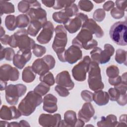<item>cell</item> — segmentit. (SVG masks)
<instances>
[{"instance_id":"obj_1","label":"cell","mask_w":127,"mask_h":127,"mask_svg":"<svg viewBox=\"0 0 127 127\" xmlns=\"http://www.w3.org/2000/svg\"><path fill=\"white\" fill-rule=\"evenodd\" d=\"M55 36L52 44V48L56 53L59 60L62 62H66L65 60V47L67 42L66 29L62 25H58L55 29Z\"/></svg>"},{"instance_id":"obj_2","label":"cell","mask_w":127,"mask_h":127,"mask_svg":"<svg viewBox=\"0 0 127 127\" xmlns=\"http://www.w3.org/2000/svg\"><path fill=\"white\" fill-rule=\"evenodd\" d=\"M42 96L34 91H30L20 102L18 109L22 115L29 116L35 111L36 107L42 103Z\"/></svg>"},{"instance_id":"obj_3","label":"cell","mask_w":127,"mask_h":127,"mask_svg":"<svg viewBox=\"0 0 127 127\" xmlns=\"http://www.w3.org/2000/svg\"><path fill=\"white\" fill-rule=\"evenodd\" d=\"M28 35L27 30L24 28L18 30L10 36L8 45L11 48L18 47L19 49L31 50L36 44Z\"/></svg>"},{"instance_id":"obj_4","label":"cell","mask_w":127,"mask_h":127,"mask_svg":"<svg viewBox=\"0 0 127 127\" xmlns=\"http://www.w3.org/2000/svg\"><path fill=\"white\" fill-rule=\"evenodd\" d=\"M127 21H118L111 27L109 35L112 41L120 46L127 45Z\"/></svg>"},{"instance_id":"obj_5","label":"cell","mask_w":127,"mask_h":127,"mask_svg":"<svg viewBox=\"0 0 127 127\" xmlns=\"http://www.w3.org/2000/svg\"><path fill=\"white\" fill-rule=\"evenodd\" d=\"M93 34L88 29L81 28L80 31L72 41V45L78 47L80 49L90 50L96 47L98 42L93 39Z\"/></svg>"},{"instance_id":"obj_6","label":"cell","mask_w":127,"mask_h":127,"mask_svg":"<svg viewBox=\"0 0 127 127\" xmlns=\"http://www.w3.org/2000/svg\"><path fill=\"white\" fill-rule=\"evenodd\" d=\"M88 72V83L89 88L94 91L103 89L104 84L102 81L101 69L99 64L94 61L91 62Z\"/></svg>"},{"instance_id":"obj_7","label":"cell","mask_w":127,"mask_h":127,"mask_svg":"<svg viewBox=\"0 0 127 127\" xmlns=\"http://www.w3.org/2000/svg\"><path fill=\"white\" fill-rule=\"evenodd\" d=\"M55 64V58L50 55H47L41 59L36 60L33 62L32 67L36 74L41 76L53 69Z\"/></svg>"},{"instance_id":"obj_8","label":"cell","mask_w":127,"mask_h":127,"mask_svg":"<svg viewBox=\"0 0 127 127\" xmlns=\"http://www.w3.org/2000/svg\"><path fill=\"white\" fill-rule=\"evenodd\" d=\"M27 90L26 86L22 84H9L5 89V99L10 105H16L19 98L24 95Z\"/></svg>"},{"instance_id":"obj_9","label":"cell","mask_w":127,"mask_h":127,"mask_svg":"<svg viewBox=\"0 0 127 127\" xmlns=\"http://www.w3.org/2000/svg\"><path fill=\"white\" fill-rule=\"evenodd\" d=\"M91 62L90 58L86 56L81 61L74 66L71 71L72 76L76 80L83 81L86 79V73L89 70Z\"/></svg>"},{"instance_id":"obj_10","label":"cell","mask_w":127,"mask_h":127,"mask_svg":"<svg viewBox=\"0 0 127 127\" xmlns=\"http://www.w3.org/2000/svg\"><path fill=\"white\" fill-rule=\"evenodd\" d=\"M88 19L87 15L82 13H77L74 17L70 18L64 24V27L69 33H74L79 30Z\"/></svg>"},{"instance_id":"obj_11","label":"cell","mask_w":127,"mask_h":127,"mask_svg":"<svg viewBox=\"0 0 127 127\" xmlns=\"http://www.w3.org/2000/svg\"><path fill=\"white\" fill-rule=\"evenodd\" d=\"M19 72L16 67L4 64L0 67V80L5 81H15L18 79Z\"/></svg>"},{"instance_id":"obj_12","label":"cell","mask_w":127,"mask_h":127,"mask_svg":"<svg viewBox=\"0 0 127 127\" xmlns=\"http://www.w3.org/2000/svg\"><path fill=\"white\" fill-rule=\"evenodd\" d=\"M31 56L30 50L19 49L13 57V64L16 67L22 69L26 64L30 61Z\"/></svg>"},{"instance_id":"obj_13","label":"cell","mask_w":127,"mask_h":127,"mask_svg":"<svg viewBox=\"0 0 127 127\" xmlns=\"http://www.w3.org/2000/svg\"><path fill=\"white\" fill-rule=\"evenodd\" d=\"M54 27L51 21H47L43 26V29L37 37V41L42 44L48 43L53 37Z\"/></svg>"},{"instance_id":"obj_14","label":"cell","mask_w":127,"mask_h":127,"mask_svg":"<svg viewBox=\"0 0 127 127\" xmlns=\"http://www.w3.org/2000/svg\"><path fill=\"white\" fill-rule=\"evenodd\" d=\"M61 121V116L59 114L54 115L42 114L39 117V124L42 127H59Z\"/></svg>"},{"instance_id":"obj_15","label":"cell","mask_w":127,"mask_h":127,"mask_svg":"<svg viewBox=\"0 0 127 127\" xmlns=\"http://www.w3.org/2000/svg\"><path fill=\"white\" fill-rule=\"evenodd\" d=\"M26 15L28 16L30 22L37 21L40 22L44 25L47 21L46 11L41 7H31Z\"/></svg>"},{"instance_id":"obj_16","label":"cell","mask_w":127,"mask_h":127,"mask_svg":"<svg viewBox=\"0 0 127 127\" xmlns=\"http://www.w3.org/2000/svg\"><path fill=\"white\" fill-rule=\"evenodd\" d=\"M22 114L15 106L7 107L3 105L0 111V117L3 120L10 121L13 119H17L21 116Z\"/></svg>"},{"instance_id":"obj_17","label":"cell","mask_w":127,"mask_h":127,"mask_svg":"<svg viewBox=\"0 0 127 127\" xmlns=\"http://www.w3.org/2000/svg\"><path fill=\"white\" fill-rule=\"evenodd\" d=\"M56 82L58 85L65 87L68 90L72 89L74 86V83L71 80L68 71L66 70L63 71L57 75Z\"/></svg>"},{"instance_id":"obj_18","label":"cell","mask_w":127,"mask_h":127,"mask_svg":"<svg viewBox=\"0 0 127 127\" xmlns=\"http://www.w3.org/2000/svg\"><path fill=\"white\" fill-rule=\"evenodd\" d=\"M82 57V53L80 49L75 45L70 46L65 52V60L70 64H73Z\"/></svg>"},{"instance_id":"obj_19","label":"cell","mask_w":127,"mask_h":127,"mask_svg":"<svg viewBox=\"0 0 127 127\" xmlns=\"http://www.w3.org/2000/svg\"><path fill=\"white\" fill-rule=\"evenodd\" d=\"M57 98L52 94L45 96L43 99V109L49 113H54L58 110Z\"/></svg>"},{"instance_id":"obj_20","label":"cell","mask_w":127,"mask_h":127,"mask_svg":"<svg viewBox=\"0 0 127 127\" xmlns=\"http://www.w3.org/2000/svg\"><path fill=\"white\" fill-rule=\"evenodd\" d=\"M95 114V110L90 102L85 103L82 108L78 113L79 119L83 121L85 123L88 122Z\"/></svg>"},{"instance_id":"obj_21","label":"cell","mask_w":127,"mask_h":127,"mask_svg":"<svg viewBox=\"0 0 127 127\" xmlns=\"http://www.w3.org/2000/svg\"><path fill=\"white\" fill-rule=\"evenodd\" d=\"M82 28L89 30L93 34H95L97 38H101L104 35V31L101 27L93 19H88L83 24Z\"/></svg>"},{"instance_id":"obj_22","label":"cell","mask_w":127,"mask_h":127,"mask_svg":"<svg viewBox=\"0 0 127 127\" xmlns=\"http://www.w3.org/2000/svg\"><path fill=\"white\" fill-rule=\"evenodd\" d=\"M77 120L76 113L72 110H68L65 112L64 120H61L59 127H75Z\"/></svg>"},{"instance_id":"obj_23","label":"cell","mask_w":127,"mask_h":127,"mask_svg":"<svg viewBox=\"0 0 127 127\" xmlns=\"http://www.w3.org/2000/svg\"><path fill=\"white\" fill-rule=\"evenodd\" d=\"M104 48V50L100 52L99 64H105L109 62L115 52L114 47L109 44H105Z\"/></svg>"},{"instance_id":"obj_24","label":"cell","mask_w":127,"mask_h":127,"mask_svg":"<svg viewBox=\"0 0 127 127\" xmlns=\"http://www.w3.org/2000/svg\"><path fill=\"white\" fill-rule=\"evenodd\" d=\"M93 100L99 106L105 105L109 102L108 93L102 90L95 91L93 93Z\"/></svg>"},{"instance_id":"obj_25","label":"cell","mask_w":127,"mask_h":127,"mask_svg":"<svg viewBox=\"0 0 127 127\" xmlns=\"http://www.w3.org/2000/svg\"><path fill=\"white\" fill-rule=\"evenodd\" d=\"M117 118L114 115H109L106 117H102L101 120L97 122L99 127H117L118 124Z\"/></svg>"},{"instance_id":"obj_26","label":"cell","mask_w":127,"mask_h":127,"mask_svg":"<svg viewBox=\"0 0 127 127\" xmlns=\"http://www.w3.org/2000/svg\"><path fill=\"white\" fill-rule=\"evenodd\" d=\"M36 73L33 70L32 67L28 66L24 68L22 73V80L26 83L33 82L35 79Z\"/></svg>"},{"instance_id":"obj_27","label":"cell","mask_w":127,"mask_h":127,"mask_svg":"<svg viewBox=\"0 0 127 127\" xmlns=\"http://www.w3.org/2000/svg\"><path fill=\"white\" fill-rule=\"evenodd\" d=\"M53 20L58 23H63L64 24L70 19L67 13L64 9L60 11L55 12L52 16Z\"/></svg>"},{"instance_id":"obj_28","label":"cell","mask_w":127,"mask_h":127,"mask_svg":"<svg viewBox=\"0 0 127 127\" xmlns=\"http://www.w3.org/2000/svg\"><path fill=\"white\" fill-rule=\"evenodd\" d=\"M43 25L39 21H31L29 24L27 32L29 35L35 37L38 33L39 31L43 27Z\"/></svg>"},{"instance_id":"obj_29","label":"cell","mask_w":127,"mask_h":127,"mask_svg":"<svg viewBox=\"0 0 127 127\" xmlns=\"http://www.w3.org/2000/svg\"><path fill=\"white\" fill-rule=\"evenodd\" d=\"M15 52L14 50L11 48L7 47L4 48L2 46H1L0 53V60L3 59L6 61H11L13 60V57L15 55Z\"/></svg>"},{"instance_id":"obj_30","label":"cell","mask_w":127,"mask_h":127,"mask_svg":"<svg viewBox=\"0 0 127 127\" xmlns=\"http://www.w3.org/2000/svg\"><path fill=\"white\" fill-rule=\"evenodd\" d=\"M14 11V6L12 3L6 1L0 0V12L1 16L3 14L13 13Z\"/></svg>"},{"instance_id":"obj_31","label":"cell","mask_w":127,"mask_h":127,"mask_svg":"<svg viewBox=\"0 0 127 127\" xmlns=\"http://www.w3.org/2000/svg\"><path fill=\"white\" fill-rule=\"evenodd\" d=\"M5 25L9 31H13L17 27L16 17L14 15H8L5 18Z\"/></svg>"},{"instance_id":"obj_32","label":"cell","mask_w":127,"mask_h":127,"mask_svg":"<svg viewBox=\"0 0 127 127\" xmlns=\"http://www.w3.org/2000/svg\"><path fill=\"white\" fill-rule=\"evenodd\" d=\"M29 22L30 19L26 14H19L16 17V24L18 28H25L29 24Z\"/></svg>"},{"instance_id":"obj_33","label":"cell","mask_w":127,"mask_h":127,"mask_svg":"<svg viewBox=\"0 0 127 127\" xmlns=\"http://www.w3.org/2000/svg\"><path fill=\"white\" fill-rule=\"evenodd\" d=\"M116 61L119 64H124L127 65V52L126 51L119 49L116 52V56L115 57Z\"/></svg>"},{"instance_id":"obj_34","label":"cell","mask_w":127,"mask_h":127,"mask_svg":"<svg viewBox=\"0 0 127 127\" xmlns=\"http://www.w3.org/2000/svg\"><path fill=\"white\" fill-rule=\"evenodd\" d=\"M50 89V86L43 82H41L34 89V91L38 94L43 96L45 95L49 91Z\"/></svg>"},{"instance_id":"obj_35","label":"cell","mask_w":127,"mask_h":127,"mask_svg":"<svg viewBox=\"0 0 127 127\" xmlns=\"http://www.w3.org/2000/svg\"><path fill=\"white\" fill-rule=\"evenodd\" d=\"M39 80L41 82H43L49 86H52L55 83V79L54 78L53 74L50 71L48 72L46 74L40 76Z\"/></svg>"},{"instance_id":"obj_36","label":"cell","mask_w":127,"mask_h":127,"mask_svg":"<svg viewBox=\"0 0 127 127\" xmlns=\"http://www.w3.org/2000/svg\"><path fill=\"white\" fill-rule=\"evenodd\" d=\"M78 6L82 11L89 12L93 8V4L90 0H79L78 2Z\"/></svg>"},{"instance_id":"obj_37","label":"cell","mask_w":127,"mask_h":127,"mask_svg":"<svg viewBox=\"0 0 127 127\" xmlns=\"http://www.w3.org/2000/svg\"><path fill=\"white\" fill-rule=\"evenodd\" d=\"M119 72V69L115 65H110L106 68V74L109 78H114L118 76Z\"/></svg>"},{"instance_id":"obj_38","label":"cell","mask_w":127,"mask_h":127,"mask_svg":"<svg viewBox=\"0 0 127 127\" xmlns=\"http://www.w3.org/2000/svg\"><path fill=\"white\" fill-rule=\"evenodd\" d=\"M75 0H55V5L53 6L54 9H60L63 7H66L74 3Z\"/></svg>"},{"instance_id":"obj_39","label":"cell","mask_w":127,"mask_h":127,"mask_svg":"<svg viewBox=\"0 0 127 127\" xmlns=\"http://www.w3.org/2000/svg\"><path fill=\"white\" fill-rule=\"evenodd\" d=\"M108 93L109 96V99L112 101H117L122 94L119 89L116 87L110 88Z\"/></svg>"},{"instance_id":"obj_40","label":"cell","mask_w":127,"mask_h":127,"mask_svg":"<svg viewBox=\"0 0 127 127\" xmlns=\"http://www.w3.org/2000/svg\"><path fill=\"white\" fill-rule=\"evenodd\" d=\"M34 55L37 57H41L46 52V49L45 47L38 44H35L32 49Z\"/></svg>"},{"instance_id":"obj_41","label":"cell","mask_w":127,"mask_h":127,"mask_svg":"<svg viewBox=\"0 0 127 127\" xmlns=\"http://www.w3.org/2000/svg\"><path fill=\"white\" fill-rule=\"evenodd\" d=\"M30 7V0H21L18 4V9L22 13H27Z\"/></svg>"},{"instance_id":"obj_42","label":"cell","mask_w":127,"mask_h":127,"mask_svg":"<svg viewBox=\"0 0 127 127\" xmlns=\"http://www.w3.org/2000/svg\"><path fill=\"white\" fill-rule=\"evenodd\" d=\"M106 16V13L105 10L102 8H98L95 10L93 13V17L95 21L98 22L102 21Z\"/></svg>"},{"instance_id":"obj_43","label":"cell","mask_w":127,"mask_h":127,"mask_svg":"<svg viewBox=\"0 0 127 127\" xmlns=\"http://www.w3.org/2000/svg\"><path fill=\"white\" fill-rule=\"evenodd\" d=\"M111 15L115 19H120L124 17L125 11L117 7H114L111 10Z\"/></svg>"},{"instance_id":"obj_44","label":"cell","mask_w":127,"mask_h":127,"mask_svg":"<svg viewBox=\"0 0 127 127\" xmlns=\"http://www.w3.org/2000/svg\"><path fill=\"white\" fill-rule=\"evenodd\" d=\"M55 90L61 97H66L70 93L67 89L59 85L55 87Z\"/></svg>"},{"instance_id":"obj_45","label":"cell","mask_w":127,"mask_h":127,"mask_svg":"<svg viewBox=\"0 0 127 127\" xmlns=\"http://www.w3.org/2000/svg\"><path fill=\"white\" fill-rule=\"evenodd\" d=\"M81 96L83 100L87 102H91L93 101V93L88 90L82 91Z\"/></svg>"},{"instance_id":"obj_46","label":"cell","mask_w":127,"mask_h":127,"mask_svg":"<svg viewBox=\"0 0 127 127\" xmlns=\"http://www.w3.org/2000/svg\"><path fill=\"white\" fill-rule=\"evenodd\" d=\"M108 81L110 84L116 86L122 83V78L121 76L118 75L114 78H109Z\"/></svg>"},{"instance_id":"obj_47","label":"cell","mask_w":127,"mask_h":127,"mask_svg":"<svg viewBox=\"0 0 127 127\" xmlns=\"http://www.w3.org/2000/svg\"><path fill=\"white\" fill-rule=\"evenodd\" d=\"M115 3L117 6L116 7L118 8L124 10V11H127V0H116L115 1Z\"/></svg>"},{"instance_id":"obj_48","label":"cell","mask_w":127,"mask_h":127,"mask_svg":"<svg viewBox=\"0 0 127 127\" xmlns=\"http://www.w3.org/2000/svg\"><path fill=\"white\" fill-rule=\"evenodd\" d=\"M115 3L113 1L109 0L106 1L103 5V9L106 11H109L114 7Z\"/></svg>"},{"instance_id":"obj_49","label":"cell","mask_w":127,"mask_h":127,"mask_svg":"<svg viewBox=\"0 0 127 127\" xmlns=\"http://www.w3.org/2000/svg\"><path fill=\"white\" fill-rule=\"evenodd\" d=\"M118 104L121 106H125L127 104V93L121 94L118 99V100L117 101Z\"/></svg>"},{"instance_id":"obj_50","label":"cell","mask_w":127,"mask_h":127,"mask_svg":"<svg viewBox=\"0 0 127 127\" xmlns=\"http://www.w3.org/2000/svg\"><path fill=\"white\" fill-rule=\"evenodd\" d=\"M127 115L124 114L120 116L119 119V122L118 123L117 127H126L127 126L126 123Z\"/></svg>"},{"instance_id":"obj_51","label":"cell","mask_w":127,"mask_h":127,"mask_svg":"<svg viewBox=\"0 0 127 127\" xmlns=\"http://www.w3.org/2000/svg\"><path fill=\"white\" fill-rule=\"evenodd\" d=\"M10 36L8 35H4L1 37H0V41L1 43L3 45H7L8 44L9 41Z\"/></svg>"},{"instance_id":"obj_52","label":"cell","mask_w":127,"mask_h":127,"mask_svg":"<svg viewBox=\"0 0 127 127\" xmlns=\"http://www.w3.org/2000/svg\"><path fill=\"white\" fill-rule=\"evenodd\" d=\"M42 3L48 7H53L55 3V0H42Z\"/></svg>"},{"instance_id":"obj_53","label":"cell","mask_w":127,"mask_h":127,"mask_svg":"<svg viewBox=\"0 0 127 127\" xmlns=\"http://www.w3.org/2000/svg\"><path fill=\"white\" fill-rule=\"evenodd\" d=\"M84 123L85 122L83 121L78 118V119L77 120L76 123L75 125V127H83L84 126V124H85Z\"/></svg>"},{"instance_id":"obj_54","label":"cell","mask_w":127,"mask_h":127,"mask_svg":"<svg viewBox=\"0 0 127 127\" xmlns=\"http://www.w3.org/2000/svg\"><path fill=\"white\" fill-rule=\"evenodd\" d=\"M6 87H7V81L0 80V91H2L5 89Z\"/></svg>"},{"instance_id":"obj_55","label":"cell","mask_w":127,"mask_h":127,"mask_svg":"<svg viewBox=\"0 0 127 127\" xmlns=\"http://www.w3.org/2000/svg\"><path fill=\"white\" fill-rule=\"evenodd\" d=\"M19 123L20 127H30V126L29 123L25 120H21Z\"/></svg>"},{"instance_id":"obj_56","label":"cell","mask_w":127,"mask_h":127,"mask_svg":"<svg viewBox=\"0 0 127 127\" xmlns=\"http://www.w3.org/2000/svg\"><path fill=\"white\" fill-rule=\"evenodd\" d=\"M9 123L7 122H6V121H0V126L1 127H9Z\"/></svg>"},{"instance_id":"obj_57","label":"cell","mask_w":127,"mask_h":127,"mask_svg":"<svg viewBox=\"0 0 127 127\" xmlns=\"http://www.w3.org/2000/svg\"><path fill=\"white\" fill-rule=\"evenodd\" d=\"M9 127H20L19 123L16 122H13L9 123Z\"/></svg>"},{"instance_id":"obj_58","label":"cell","mask_w":127,"mask_h":127,"mask_svg":"<svg viewBox=\"0 0 127 127\" xmlns=\"http://www.w3.org/2000/svg\"><path fill=\"white\" fill-rule=\"evenodd\" d=\"M4 35H5V30L3 29L2 27L1 26L0 27V37H2Z\"/></svg>"},{"instance_id":"obj_59","label":"cell","mask_w":127,"mask_h":127,"mask_svg":"<svg viewBox=\"0 0 127 127\" xmlns=\"http://www.w3.org/2000/svg\"><path fill=\"white\" fill-rule=\"evenodd\" d=\"M94 2H96V3H101V2H104V1H105V0H101V1H97V0H94Z\"/></svg>"}]
</instances>
